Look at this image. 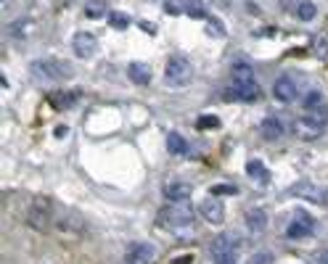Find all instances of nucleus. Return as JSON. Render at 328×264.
Wrapping results in <instances>:
<instances>
[{"label":"nucleus","mask_w":328,"mask_h":264,"mask_svg":"<svg viewBox=\"0 0 328 264\" xmlns=\"http://www.w3.org/2000/svg\"><path fill=\"white\" fill-rule=\"evenodd\" d=\"M259 95V87L254 80V69L246 61H236L230 66V87L225 90L228 101H254Z\"/></svg>","instance_id":"nucleus-1"},{"label":"nucleus","mask_w":328,"mask_h":264,"mask_svg":"<svg viewBox=\"0 0 328 264\" xmlns=\"http://www.w3.org/2000/svg\"><path fill=\"white\" fill-rule=\"evenodd\" d=\"M156 222H159V227H164L169 232H175V235H180V232H188L193 227L196 214L188 206V201H169L167 206L159 209Z\"/></svg>","instance_id":"nucleus-2"},{"label":"nucleus","mask_w":328,"mask_h":264,"mask_svg":"<svg viewBox=\"0 0 328 264\" xmlns=\"http://www.w3.org/2000/svg\"><path fill=\"white\" fill-rule=\"evenodd\" d=\"M29 77L32 82L37 85H58V82H67L74 77V69L64 61H56V58H40L29 64Z\"/></svg>","instance_id":"nucleus-3"},{"label":"nucleus","mask_w":328,"mask_h":264,"mask_svg":"<svg viewBox=\"0 0 328 264\" xmlns=\"http://www.w3.org/2000/svg\"><path fill=\"white\" fill-rule=\"evenodd\" d=\"M56 214L58 211L53 209V201L48 196H32L24 209V222L37 232H45L51 230V225H56Z\"/></svg>","instance_id":"nucleus-4"},{"label":"nucleus","mask_w":328,"mask_h":264,"mask_svg":"<svg viewBox=\"0 0 328 264\" xmlns=\"http://www.w3.org/2000/svg\"><path fill=\"white\" fill-rule=\"evenodd\" d=\"M238 248H241L238 235L220 232L212 241V261L214 264H238Z\"/></svg>","instance_id":"nucleus-5"},{"label":"nucleus","mask_w":328,"mask_h":264,"mask_svg":"<svg viewBox=\"0 0 328 264\" xmlns=\"http://www.w3.org/2000/svg\"><path fill=\"white\" fill-rule=\"evenodd\" d=\"M193 77V66L185 56H172L164 66V82L167 87H185Z\"/></svg>","instance_id":"nucleus-6"},{"label":"nucleus","mask_w":328,"mask_h":264,"mask_svg":"<svg viewBox=\"0 0 328 264\" xmlns=\"http://www.w3.org/2000/svg\"><path fill=\"white\" fill-rule=\"evenodd\" d=\"M325 124L328 122H320V119H315V116H310V114H304L302 119H296L294 122V135L299 137V140H318V137L325 132Z\"/></svg>","instance_id":"nucleus-7"},{"label":"nucleus","mask_w":328,"mask_h":264,"mask_svg":"<svg viewBox=\"0 0 328 264\" xmlns=\"http://www.w3.org/2000/svg\"><path fill=\"white\" fill-rule=\"evenodd\" d=\"M56 227L67 235H85L88 232V222L80 211H58L56 214Z\"/></svg>","instance_id":"nucleus-8"},{"label":"nucleus","mask_w":328,"mask_h":264,"mask_svg":"<svg viewBox=\"0 0 328 264\" xmlns=\"http://www.w3.org/2000/svg\"><path fill=\"white\" fill-rule=\"evenodd\" d=\"M312 232H315V220H312L307 211H296L294 222H291L289 230H286V235H289L291 241H299V238L312 235Z\"/></svg>","instance_id":"nucleus-9"},{"label":"nucleus","mask_w":328,"mask_h":264,"mask_svg":"<svg viewBox=\"0 0 328 264\" xmlns=\"http://www.w3.org/2000/svg\"><path fill=\"white\" fill-rule=\"evenodd\" d=\"M304 111L310 116L320 119V122H328V101H325L323 92H318V90L307 92V95H304Z\"/></svg>","instance_id":"nucleus-10"},{"label":"nucleus","mask_w":328,"mask_h":264,"mask_svg":"<svg viewBox=\"0 0 328 264\" xmlns=\"http://www.w3.org/2000/svg\"><path fill=\"white\" fill-rule=\"evenodd\" d=\"M72 51H74V56H80V58H90L93 53L98 51L96 35H90V32H77V35L72 37Z\"/></svg>","instance_id":"nucleus-11"},{"label":"nucleus","mask_w":328,"mask_h":264,"mask_svg":"<svg viewBox=\"0 0 328 264\" xmlns=\"http://www.w3.org/2000/svg\"><path fill=\"white\" fill-rule=\"evenodd\" d=\"M201 217L209 222V225H220L225 220V206H223V201H217V196L207 198V201H201Z\"/></svg>","instance_id":"nucleus-12"},{"label":"nucleus","mask_w":328,"mask_h":264,"mask_svg":"<svg viewBox=\"0 0 328 264\" xmlns=\"http://www.w3.org/2000/svg\"><path fill=\"white\" fill-rule=\"evenodd\" d=\"M273 95L280 103H294L296 101V85H294L291 77H278L275 85H273Z\"/></svg>","instance_id":"nucleus-13"},{"label":"nucleus","mask_w":328,"mask_h":264,"mask_svg":"<svg viewBox=\"0 0 328 264\" xmlns=\"http://www.w3.org/2000/svg\"><path fill=\"white\" fill-rule=\"evenodd\" d=\"M259 132H262L265 140H278V137H283L286 124L280 122L278 116H265V119H262V124H259Z\"/></svg>","instance_id":"nucleus-14"},{"label":"nucleus","mask_w":328,"mask_h":264,"mask_svg":"<svg viewBox=\"0 0 328 264\" xmlns=\"http://www.w3.org/2000/svg\"><path fill=\"white\" fill-rule=\"evenodd\" d=\"M265 227H268V211L265 209H252L246 214V230L252 232V235H262L265 232Z\"/></svg>","instance_id":"nucleus-15"},{"label":"nucleus","mask_w":328,"mask_h":264,"mask_svg":"<svg viewBox=\"0 0 328 264\" xmlns=\"http://www.w3.org/2000/svg\"><path fill=\"white\" fill-rule=\"evenodd\" d=\"M77 98H80L77 90H56L51 95V106L58 108V111H67V108H72L77 103Z\"/></svg>","instance_id":"nucleus-16"},{"label":"nucleus","mask_w":328,"mask_h":264,"mask_svg":"<svg viewBox=\"0 0 328 264\" xmlns=\"http://www.w3.org/2000/svg\"><path fill=\"white\" fill-rule=\"evenodd\" d=\"M151 256H154V246H151V243L130 246V251H127V261H130V264H148Z\"/></svg>","instance_id":"nucleus-17"},{"label":"nucleus","mask_w":328,"mask_h":264,"mask_svg":"<svg viewBox=\"0 0 328 264\" xmlns=\"http://www.w3.org/2000/svg\"><path fill=\"white\" fill-rule=\"evenodd\" d=\"M167 201H188L191 198V185L188 182H169L164 188Z\"/></svg>","instance_id":"nucleus-18"},{"label":"nucleus","mask_w":328,"mask_h":264,"mask_svg":"<svg viewBox=\"0 0 328 264\" xmlns=\"http://www.w3.org/2000/svg\"><path fill=\"white\" fill-rule=\"evenodd\" d=\"M127 77L135 82V85H151V69L146 64H130L127 66Z\"/></svg>","instance_id":"nucleus-19"},{"label":"nucleus","mask_w":328,"mask_h":264,"mask_svg":"<svg viewBox=\"0 0 328 264\" xmlns=\"http://www.w3.org/2000/svg\"><path fill=\"white\" fill-rule=\"evenodd\" d=\"M167 151L172 153V156H183V153H188V143H185V137L180 132H169L167 135Z\"/></svg>","instance_id":"nucleus-20"},{"label":"nucleus","mask_w":328,"mask_h":264,"mask_svg":"<svg viewBox=\"0 0 328 264\" xmlns=\"http://www.w3.org/2000/svg\"><path fill=\"white\" fill-rule=\"evenodd\" d=\"M246 175L252 177L254 182H268L270 180V172H268V166H265L262 161H257V159H252L246 164Z\"/></svg>","instance_id":"nucleus-21"},{"label":"nucleus","mask_w":328,"mask_h":264,"mask_svg":"<svg viewBox=\"0 0 328 264\" xmlns=\"http://www.w3.org/2000/svg\"><path fill=\"white\" fill-rule=\"evenodd\" d=\"M294 196L310 198V201H315V204H323V201H325V196H323V193H318L315 185H296V188H294Z\"/></svg>","instance_id":"nucleus-22"},{"label":"nucleus","mask_w":328,"mask_h":264,"mask_svg":"<svg viewBox=\"0 0 328 264\" xmlns=\"http://www.w3.org/2000/svg\"><path fill=\"white\" fill-rule=\"evenodd\" d=\"M85 13H88V16H103V13H106V0H88Z\"/></svg>","instance_id":"nucleus-23"},{"label":"nucleus","mask_w":328,"mask_h":264,"mask_svg":"<svg viewBox=\"0 0 328 264\" xmlns=\"http://www.w3.org/2000/svg\"><path fill=\"white\" fill-rule=\"evenodd\" d=\"M108 24H112L114 29H127L130 27V16H127V13H108Z\"/></svg>","instance_id":"nucleus-24"},{"label":"nucleus","mask_w":328,"mask_h":264,"mask_svg":"<svg viewBox=\"0 0 328 264\" xmlns=\"http://www.w3.org/2000/svg\"><path fill=\"white\" fill-rule=\"evenodd\" d=\"M296 13H299V19L302 21H310V19H315V6H312L310 3V0H302V3H299V8H296Z\"/></svg>","instance_id":"nucleus-25"},{"label":"nucleus","mask_w":328,"mask_h":264,"mask_svg":"<svg viewBox=\"0 0 328 264\" xmlns=\"http://www.w3.org/2000/svg\"><path fill=\"white\" fill-rule=\"evenodd\" d=\"M196 127H199V130H217V127H220V119L212 116V114H204V116H199Z\"/></svg>","instance_id":"nucleus-26"},{"label":"nucleus","mask_w":328,"mask_h":264,"mask_svg":"<svg viewBox=\"0 0 328 264\" xmlns=\"http://www.w3.org/2000/svg\"><path fill=\"white\" fill-rule=\"evenodd\" d=\"M209 193L212 196H236L238 190L233 188V185H220V182H217V185H212V188H209Z\"/></svg>","instance_id":"nucleus-27"},{"label":"nucleus","mask_w":328,"mask_h":264,"mask_svg":"<svg viewBox=\"0 0 328 264\" xmlns=\"http://www.w3.org/2000/svg\"><path fill=\"white\" fill-rule=\"evenodd\" d=\"M270 261H273L270 251H257V256H252V264H270Z\"/></svg>","instance_id":"nucleus-28"},{"label":"nucleus","mask_w":328,"mask_h":264,"mask_svg":"<svg viewBox=\"0 0 328 264\" xmlns=\"http://www.w3.org/2000/svg\"><path fill=\"white\" fill-rule=\"evenodd\" d=\"M188 13H191V16H204V6L191 3V6H188Z\"/></svg>","instance_id":"nucleus-29"}]
</instances>
